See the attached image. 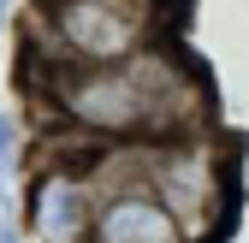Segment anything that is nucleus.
Instances as JSON below:
<instances>
[{
    "label": "nucleus",
    "instance_id": "nucleus-1",
    "mask_svg": "<svg viewBox=\"0 0 249 243\" xmlns=\"http://www.w3.org/2000/svg\"><path fill=\"white\" fill-rule=\"evenodd\" d=\"M30 89L59 131L95 148H142L166 137L213 131V89L166 36L119 66H48L30 71Z\"/></svg>",
    "mask_w": 249,
    "mask_h": 243
},
{
    "label": "nucleus",
    "instance_id": "nucleus-2",
    "mask_svg": "<svg viewBox=\"0 0 249 243\" xmlns=\"http://www.w3.org/2000/svg\"><path fill=\"white\" fill-rule=\"evenodd\" d=\"M137 178L148 196L184 226L190 243H220L231 214H237V155L226 131H190V137H166V142H142L131 148Z\"/></svg>",
    "mask_w": 249,
    "mask_h": 243
},
{
    "label": "nucleus",
    "instance_id": "nucleus-3",
    "mask_svg": "<svg viewBox=\"0 0 249 243\" xmlns=\"http://www.w3.org/2000/svg\"><path fill=\"white\" fill-rule=\"evenodd\" d=\"M160 36V0H36L24 66H119Z\"/></svg>",
    "mask_w": 249,
    "mask_h": 243
},
{
    "label": "nucleus",
    "instance_id": "nucleus-5",
    "mask_svg": "<svg viewBox=\"0 0 249 243\" xmlns=\"http://www.w3.org/2000/svg\"><path fill=\"white\" fill-rule=\"evenodd\" d=\"M95 226L89 243H190L184 226L148 196V184L137 178L131 148H101L95 160Z\"/></svg>",
    "mask_w": 249,
    "mask_h": 243
},
{
    "label": "nucleus",
    "instance_id": "nucleus-7",
    "mask_svg": "<svg viewBox=\"0 0 249 243\" xmlns=\"http://www.w3.org/2000/svg\"><path fill=\"white\" fill-rule=\"evenodd\" d=\"M12 12H18V0H0V30L12 24Z\"/></svg>",
    "mask_w": 249,
    "mask_h": 243
},
{
    "label": "nucleus",
    "instance_id": "nucleus-4",
    "mask_svg": "<svg viewBox=\"0 0 249 243\" xmlns=\"http://www.w3.org/2000/svg\"><path fill=\"white\" fill-rule=\"evenodd\" d=\"M95 160L101 148L71 131L42 142V160L24 178V243H89L95 226Z\"/></svg>",
    "mask_w": 249,
    "mask_h": 243
},
{
    "label": "nucleus",
    "instance_id": "nucleus-6",
    "mask_svg": "<svg viewBox=\"0 0 249 243\" xmlns=\"http://www.w3.org/2000/svg\"><path fill=\"white\" fill-rule=\"evenodd\" d=\"M0 243H24V231H18L12 220H0Z\"/></svg>",
    "mask_w": 249,
    "mask_h": 243
}]
</instances>
